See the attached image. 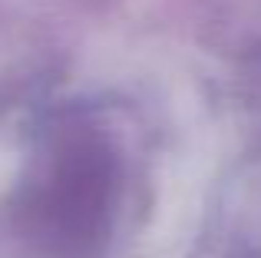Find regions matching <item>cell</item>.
<instances>
[{
  "label": "cell",
  "instance_id": "6da1fadb",
  "mask_svg": "<svg viewBox=\"0 0 261 258\" xmlns=\"http://www.w3.org/2000/svg\"><path fill=\"white\" fill-rule=\"evenodd\" d=\"M106 189H109V175L102 156L80 146L70 152V162L60 166L57 182L46 192L43 209H50V219L66 235H86L102 222Z\"/></svg>",
  "mask_w": 261,
  "mask_h": 258
}]
</instances>
